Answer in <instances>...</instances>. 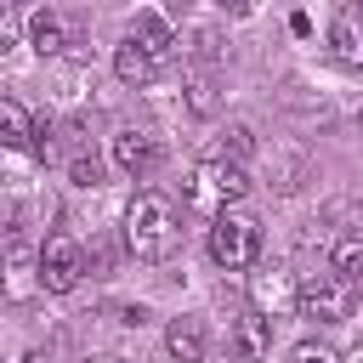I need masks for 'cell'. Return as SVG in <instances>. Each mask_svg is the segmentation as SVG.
Listing matches in <instances>:
<instances>
[{
	"mask_svg": "<svg viewBox=\"0 0 363 363\" xmlns=\"http://www.w3.org/2000/svg\"><path fill=\"white\" fill-rule=\"evenodd\" d=\"M255 255H261V227L250 221V216H216V227H210V261L216 267H227V272H244V267H255Z\"/></svg>",
	"mask_w": 363,
	"mask_h": 363,
	"instance_id": "277c9868",
	"label": "cell"
},
{
	"mask_svg": "<svg viewBox=\"0 0 363 363\" xmlns=\"http://www.w3.org/2000/svg\"><path fill=\"white\" fill-rule=\"evenodd\" d=\"M68 176H74V182H79V187H96V182H102V164H96V159H85V153H79V159H74V164H68Z\"/></svg>",
	"mask_w": 363,
	"mask_h": 363,
	"instance_id": "e0dca14e",
	"label": "cell"
},
{
	"mask_svg": "<svg viewBox=\"0 0 363 363\" xmlns=\"http://www.w3.org/2000/svg\"><path fill=\"white\" fill-rule=\"evenodd\" d=\"M164 352H170L176 363H204V323H199V318H170Z\"/></svg>",
	"mask_w": 363,
	"mask_h": 363,
	"instance_id": "8fae6325",
	"label": "cell"
},
{
	"mask_svg": "<svg viewBox=\"0 0 363 363\" xmlns=\"http://www.w3.org/2000/svg\"><path fill=\"white\" fill-rule=\"evenodd\" d=\"M28 45H34L40 57H57V51L68 45V28H62V17H57V11H34V17H28Z\"/></svg>",
	"mask_w": 363,
	"mask_h": 363,
	"instance_id": "7c38bea8",
	"label": "cell"
},
{
	"mask_svg": "<svg viewBox=\"0 0 363 363\" xmlns=\"http://www.w3.org/2000/svg\"><path fill=\"white\" fill-rule=\"evenodd\" d=\"M289 363H346V357H335V346H323V340H301L289 352Z\"/></svg>",
	"mask_w": 363,
	"mask_h": 363,
	"instance_id": "2e32d148",
	"label": "cell"
},
{
	"mask_svg": "<svg viewBox=\"0 0 363 363\" xmlns=\"http://www.w3.org/2000/svg\"><path fill=\"white\" fill-rule=\"evenodd\" d=\"M23 363H45V352H28V357H23Z\"/></svg>",
	"mask_w": 363,
	"mask_h": 363,
	"instance_id": "7402d4cb",
	"label": "cell"
},
{
	"mask_svg": "<svg viewBox=\"0 0 363 363\" xmlns=\"http://www.w3.org/2000/svg\"><path fill=\"white\" fill-rule=\"evenodd\" d=\"M34 278H40V289H51V295H68L79 278H85V255H79V244L74 238H45L40 244V255H34Z\"/></svg>",
	"mask_w": 363,
	"mask_h": 363,
	"instance_id": "5b68a950",
	"label": "cell"
},
{
	"mask_svg": "<svg viewBox=\"0 0 363 363\" xmlns=\"http://www.w3.org/2000/svg\"><path fill=\"white\" fill-rule=\"evenodd\" d=\"M352 306H357V284H352V278H340L335 267H329V272L301 278V289H295V312H301V318H312V323H346V318H352Z\"/></svg>",
	"mask_w": 363,
	"mask_h": 363,
	"instance_id": "3957f363",
	"label": "cell"
},
{
	"mask_svg": "<svg viewBox=\"0 0 363 363\" xmlns=\"http://www.w3.org/2000/svg\"><path fill=\"white\" fill-rule=\"evenodd\" d=\"M346 363H363V340H357V346H352V352H346Z\"/></svg>",
	"mask_w": 363,
	"mask_h": 363,
	"instance_id": "44dd1931",
	"label": "cell"
},
{
	"mask_svg": "<svg viewBox=\"0 0 363 363\" xmlns=\"http://www.w3.org/2000/svg\"><path fill=\"white\" fill-rule=\"evenodd\" d=\"M267 352H272V323H267L261 312H244L238 329H233V357H238V363H261Z\"/></svg>",
	"mask_w": 363,
	"mask_h": 363,
	"instance_id": "9c48e42d",
	"label": "cell"
},
{
	"mask_svg": "<svg viewBox=\"0 0 363 363\" xmlns=\"http://www.w3.org/2000/svg\"><path fill=\"white\" fill-rule=\"evenodd\" d=\"M187 102H193V113H216V85L204 74H193L187 79Z\"/></svg>",
	"mask_w": 363,
	"mask_h": 363,
	"instance_id": "9a60e30c",
	"label": "cell"
},
{
	"mask_svg": "<svg viewBox=\"0 0 363 363\" xmlns=\"http://www.w3.org/2000/svg\"><path fill=\"white\" fill-rule=\"evenodd\" d=\"M250 193V170L238 164V159H204V164H193V182H187V204H199V210H227V204H238Z\"/></svg>",
	"mask_w": 363,
	"mask_h": 363,
	"instance_id": "7a4b0ae2",
	"label": "cell"
},
{
	"mask_svg": "<svg viewBox=\"0 0 363 363\" xmlns=\"http://www.w3.org/2000/svg\"><path fill=\"white\" fill-rule=\"evenodd\" d=\"M125 250L136 261H170L182 250V216L164 193H136L125 204Z\"/></svg>",
	"mask_w": 363,
	"mask_h": 363,
	"instance_id": "6da1fadb",
	"label": "cell"
},
{
	"mask_svg": "<svg viewBox=\"0 0 363 363\" xmlns=\"http://www.w3.org/2000/svg\"><path fill=\"white\" fill-rule=\"evenodd\" d=\"M216 6H221L227 17H250V6H255V0H216Z\"/></svg>",
	"mask_w": 363,
	"mask_h": 363,
	"instance_id": "d6986e66",
	"label": "cell"
},
{
	"mask_svg": "<svg viewBox=\"0 0 363 363\" xmlns=\"http://www.w3.org/2000/svg\"><path fill=\"white\" fill-rule=\"evenodd\" d=\"M250 147H255V142H250V130H244V125H233V130H227V142H221V153H233V159H244Z\"/></svg>",
	"mask_w": 363,
	"mask_h": 363,
	"instance_id": "ac0fdd59",
	"label": "cell"
},
{
	"mask_svg": "<svg viewBox=\"0 0 363 363\" xmlns=\"http://www.w3.org/2000/svg\"><path fill=\"white\" fill-rule=\"evenodd\" d=\"M329 267H335L340 278H352V284H357V278H363V238H340V244H335V255H329Z\"/></svg>",
	"mask_w": 363,
	"mask_h": 363,
	"instance_id": "5bb4252c",
	"label": "cell"
},
{
	"mask_svg": "<svg viewBox=\"0 0 363 363\" xmlns=\"http://www.w3.org/2000/svg\"><path fill=\"white\" fill-rule=\"evenodd\" d=\"M329 51H335V62L363 68V6H346V11L329 23Z\"/></svg>",
	"mask_w": 363,
	"mask_h": 363,
	"instance_id": "52a82bcc",
	"label": "cell"
},
{
	"mask_svg": "<svg viewBox=\"0 0 363 363\" xmlns=\"http://www.w3.org/2000/svg\"><path fill=\"white\" fill-rule=\"evenodd\" d=\"M130 40H136V45H147L159 62H170V57H176V45H182V40H176V28H170L159 11H136V23H130Z\"/></svg>",
	"mask_w": 363,
	"mask_h": 363,
	"instance_id": "30bf717a",
	"label": "cell"
},
{
	"mask_svg": "<svg viewBox=\"0 0 363 363\" xmlns=\"http://www.w3.org/2000/svg\"><path fill=\"white\" fill-rule=\"evenodd\" d=\"M0 130H6V136H0L6 147H34V136H40V130L28 125V108H23L17 96H6V102H0Z\"/></svg>",
	"mask_w": 363,
	"mask_h": 363,
	"instance_id": "4fadbf2b",
	"label": "cell"
},
{
	"mask_svg": "<svg viewBox=\"0 0 363 363\" xmlns=\"http://www.w3.org/2000/svg\"><path fill=\"white\" fill-rule=\"evenodd\" d=\"M159 68H164V62H159L147 45H136L130 34H125V45L113 51V74H119L125 85H153V79H159Z\"/></svg>",
	"mask_w": 363,
	"mask_h": 363,
	"instance_id": "ba28073f",
	"label": "cell"
},
{
	"mask_svg": "<svg viewBox=\"0 0 363 363\" xmlns=\"http://www.w3.org/2000/svg\"><path fill=\"white\" fill-rule=\"evenodd\" d=\"M85 363H125V357H113V352H96V357H85Z\"/></svg>",
	"mask_w": 363,
	"mask_h": 363,
	"instance_id": "ffe728a7",
	"label": "cell"
},
{
	"mask_svg": "<svg viewBox=\"0 0 363 363\" xmlns=\"http://www.w3.org/2000/svg\"><path fill=\"white\" fill-rule=\"evenodd\" d=\"M113 164H119L125 176H136V182H142V176L159 164V142H153V130H136V125H130V130H119V136H113Z\"/></svg>",
	"mask_w": 363,
	"mask_h": 363,
	"instance_id": "8992f818",
	"label": "cell"
}]
</instances>
